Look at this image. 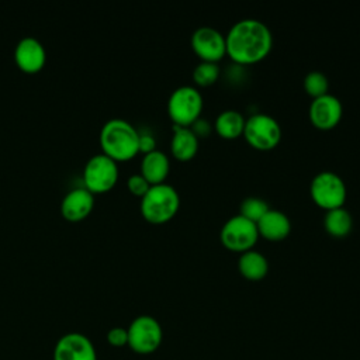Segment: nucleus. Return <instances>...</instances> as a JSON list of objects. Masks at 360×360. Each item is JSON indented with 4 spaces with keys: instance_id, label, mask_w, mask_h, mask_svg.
<instances>
[{
    "instance_id": "1",
    "label": "nucleus",
    "mask_w": 360,
    "mask_h": 360,
    "mask_svg": "<svg viewBox=\"0 0 360 360\" xmlns=\"http://www.w3.org/2000/svg\"><path fill=\"white\" fill-rule=\"evenodd\" d=\"M226 53L239 65L262 60L271 49L273 37L269 27L256 18L236 21L225 35Z\"/></svg>"
},
{
    "instance_id": "2",
    "label": "nucleus",
    "mask_w": 360,
    "mask_h": 360,
    "mask_svg": "<svg viewBox=\"0 0 360 360\" xmlns=\"http://www.w3.org/2000/svg\"><path fill=\"white\" fill-rule=\"evenodd\" d=\"M139 132L138 129L122 118H112L104 122L100 131L101 153L107 155L115 162H125L132 159L138 152Z\"/></svg>"
},
{
    "instance_id": "3",
    "label": "nucleus",
    "mask_w": 360,
    "mask_h": 360,
    "mask_svg": "<svg viewBox=\"0 0 360 360\" xmlns=\"http://www.w3.org/2000/svg\"><path fill=\"white\" fill-rule=\"evenodd\" d=\"M180 205L177 190L167 183L152 184L141 197V214L152 224H163L172 219Z\"/></svg>"
},
{
    "instance_id": "4",
    "label": "nucleus",
    "mask_w": 360,
    "mask_h": 360,
    "mask_svg": "<svg viewBox=\"0 0 360 360\" xmlns=\"http://www.w3.org/2000/svg\"><path fill=\"white\" fill-rule=\"evenodd\" d=\"M202 110V96L194 86H180L174 89L167 100V112L174 125L190 127L200 118Z\"/></svg>"
},
{
    "instance_id": "5",
    "label": "nucleus",
    "mask_w": 360,
    "mask_h": 360,
    "mask_svg": "<svg viewBox=\"0 0 360 360\" xmlns=\"http://www.w3.org/2000/svg\"><path fill=\"white\" fill-rule=\"evenodd\" d=\"M309 193L314 202L328 211L343 207L346 200V184L335 172L322 170L311 180Z\"/></svg>"
},
{
    "instance_id": "6",
    "label": "nucleus",
    "mask_w": 360,
    "mask_h": 360,
    "mask_svg": "<svg viewBox=\"0 0 360 360\" xmlns=\"http://www.w3.org/2000/svg\"><path fill=\"white\" fill-rule=\"evenodd\" d=\"M117 180H118L117 162L104 153H97L91 156L83 167L84 187L93 194L110 191L115 186Z\"/></svg>"
},
{
    "instance_id": "7",
    "label": "nucleus",
    "mask_w": 360,
    "mask_h": 360,
    "mask_svg": "<svg viewBox=\"0 0 360 360\" xmlns=\"http://www.w3.org/2000/svg\"><path fill=\"white\" fill-rule=\"evenodd\" d=\"M243 135L250 146L260 150H269L280 142L281 127L270 114L256 112L246 118Z\"/></svg>"
},
{
    "instance_id": "8",
    "label": "nucleus",
    "mask_w": 360,
    "mask_h": 360,
    "mask_svg": "<svg viewBox=\"0 0 360 360\" xmlns=\"http://www.w3.org/2000/svg\"><path fill=\"white\" fill-rule=\"evenodd\" d=\"M128 346L138 354L153 353L162 343L160 323L150 315H139L127 328Z\"/></svg>"
},
{
    "instance_id": "9",
    "label": "nucleus",
    "mask_w": 360,
    "mask_h": 360,
    "mask_svg": "<svg viewBox=\"0 0 360 360\" xmlns=\"http://www.w3.org/2000/svg\"><path fill=\"white\" fill-rule=\"evenodd\" d=\"M219 238L225 248L242 253L252 249L253 245L257 242V225L246 217L236 214L225 221L221 228Z\"/></svg>"
},
{
    "instance_id": "10",
    "label": "nucleus",
    "mask_w": 360,
    "mask_h": 360,
    "mask_svg": "<svg viewBox=\"0 0 360 360\" xmlns=\"http://www.w3.org/2000/svg\"><path fill=\"white\" fill-rule=\"evenodd\" d=\"M191 48L201 60L217 63L226 53L225 35L212 27H200L191 34Z\"/></svg>"
},
{
    "instance_id": "11",
    "label": "nucleus",
    "mask_w": 360,
    "mask_h": 360,
    "mask_svg": "<svg viewBox=\"0 0 360 360\" xmlns=\"http://www.w3.org/2000/svg\"><path fill=\"white\" fill-rule=\"evenodd\" d=\"M52 360H97V353L91 339L84 333L68 332L58 339Z\"/></svg>"
},
{
    "instance_id": "12",
    "label": "nucleus",
    "mask_w": 360,
    "mask_h": 360,
    "mask_svg": "<svg viewBox=\"0 0 360 360\" xmlns=\"http://www.w3.org/2000/svg\"><path fill=\"white\" fill-rule=\"evenodd\" d=\"M14 62L24 73H38L46 63L45 46L34 37H24L14 48Z\"/></svg>"
},
{
    "instance_id": "13",
    "label": "nucleus",
    "mask_w": 360,
    "mask_h": 360,
    "mask_svg": "<svg viewBox=\"0 0 360 360\" xmlns=\"http://www.w3.org/2000/svg\"><path fill=\"white\" fill-rule=\"evenodd\" d=\"M342 112L340 100L330 93L315 97L309 104V120L319 129L333 128L340 121Z\"/></svg>"
},
{
    "instance_id": "14",
    "label": "nucleus",
    "mask_w": 360,
    "mask_h": 360,
    "mask_svg": "<svg viewBox=\"0 0 360 360\" xmlns=\"http://www.w3.org/2000/svg\"><path fill=\"white\" fill-rule=\"evenodd\" d=\"M94 208V194L86 187L72 188L60 202V214L66 221L77 222L87 218Z\"/></svg>"
},
{
    "instance_id": "15",
    "label": "nucleus",
    "mask_w": 360,
    "mask_h": 360,
    "mask_svg": "<svg viewBox=\"0 0 360 360\" xmlns=\"http://www.w3.org/2000/svg\"><path fill=\"white\" fill-rule=\"evenodd\" d=\"M259 235L264 236L270 240H280L284 239L291 229V222L288 217L280 211L269 208L263 217L256 222Z\"/></svg>"
},
{
    "instance_id": "16",
    "label": "nucleus",
    "mask_w": 360,
    "mask_h": 360,
    "mask_svg": "<svg viewBox=\"0 0 360 360\" xmlns=\"http://www.w3.org/2000/svg\"><path fill=\"white\" fill-rule=\"evenodd\" d=\"M170 170V162L165 152L155 149L149 153H145L141 160V174L148 180V183L159 184L165 183Z\"/></svg>"
},
{
    "instance_id": "17",
    "label": "nucleus",
    "mask_w": 360,
    "mask_h": 360,
    "mask_svg": "<svg viewBox=\"0 0 360 360\" xmlns=\"http://www.w3.org/2000/svg\"><path fill=\"white\" fill-rule=\"evenodd\" d=\"M170 149L176 159L190 160L198 150V136L191 131L190 127L173 125Z\"/></svg>"
},
{
    "instance_id": "18",
    "label": "nucleus",
    "mask_w": 360,
    "mask_h": 360,
    "mask_svg": "<svg viewBox=\"0 0 360 360\" xmlns=\"http://www.w3.org/2000/svg\"><path fill=\"white\" fill-rule=\"evenodd\" d=\"M238 269L246 278L260 280L269 271V262L262 252L249 249L240 253L238 259Z\"/></svg>"
},
{
    "instance_id": "19",
    "label": "nucleus",
    "mask_w": 360,
    "mask_h": 360,
    "mask_svg": "<svg viewBox=\"0 0 360 360\" xmlns=\"http://www.w3.org/2000/svg\"><path fill=\"white\" fill-rule=\"evenodd\" d=\"M245 121L246 120L242 112L236 110H224L217 115L214 128L222 138L233 139L243 134Z\"/></svg>"
},
{
    "instance_id": "20",
    "label": "nucleus",
    "mask_w": 360,
    "mask_h": 360,
    "mask_svg": "<svg viewBox=\"0 0 360 360\" xmlns=\"http://www.w3.org/2000/svg\"><path fill=\"white\" fill-rule=\"evenodd\" d=\"M323 225L329 235L342 238L350 232L353 219L350 212L345 207H338L326 211L323 217Z\"/></svg>"
},
{
    "instance_id": "21",
    "label": "nucleus",
    "mask_w": 360,
    "mask_h": 360,
    "mask_svg": "<svg viewBox=\"0 0 360 360\" xmlns=\"http://www.w3.org/2000/svg\"><path fill=\"white\" fill-rule=\"evenodd\" d=\"M269 208H270L269 204L263 198L252 195L242 200L239 207V214L253 222H257Z\"/></svg>"
},
{
    "instance_id": "22",
    "label": "nucleus",
    "mask_w": 360,
    "mask_h": 360,
    "mask_svg": "<svg viewBox=\"0 0 360 360\" xmlns=\"http://www.w3.org/2000/svg\"><path fill=\"white\" fill-rule=\"evenodd\" d=\"M304 89L314 98L323 96L328 93V89H329L328 77L319 70L308 72L304 77Z\"/></svg>"
},
{
    "instance_id": "23",
    "label": "nucleus",
    "mask_w": 360,
    "mask_h": 360,
    "mask_svg": "<svg viewBox=\"0 0 360 360\" xmlns=\"http://www.w3.org/2000/svg\"><path fill=\"white\" fill-rule=\"evenodd\" d=\"M219 76V66L214 62L201 60L193 70V80L198 86H210L217 82Z\"/></svg>"
},
{
    "instance_id": "24",
    "label": "nucleus",
    "mask_w": 360,
    "mask_h": 360,
    "mask_svg": "<svg viewBox=\"0 0 360 360\" xmlns=\"http://www.w3.org/2000/svg\"><path fill=\"white\" fill-rule=\"evenodd\" d=\"M127 186H128V190L134 194V195H138V197H143V194L149 190L150 184L148 183V180L141 174V173H135V174H131L127 180Z\"/></svg>"
},
{
    "instance_id": "25",
    "label": "nucleus",
    "mask_w": 360,
    "mask_h": 360,
    "mask_svg": "<svg viewBox=\"0 0 360 360\" xmlns=\"http://www.w3.org/2000/svg\"><path fill=\"white\" fill-rule=\"evenodd\" d=\"M107 343L110 346H112V347L128 346V332H127V328H121V326L111 328L107 332Z\"/></svg>"
},
{
    "instance_id": "26",
    "label": "nucleus",
    "mask_w": 360,
    "mask_h": 360,
    "mask_svg": "<svg viewBox=\"0 0 360 360\" xmlns=\"http://www.w3.org/2000/svg\"><path fill=\"white\" fill-rule=\"evenodd\" d=\"M138 148H139V152H143V155L149 153L156 149V141L150 134H139Z\"/></svg>"
},
{
    "instance_id": "27",
    "label": "nucleus",
    "mask_w": 360,
    "mask_h": 360,
    "mask_svg": "<svg viewBox=\"0 0 360 360\" xmlns=\"http://www.w3.org/2000/svg\"><path fill=\"white\" fill-rule=\"evenodd\" d=\"M191 131L197 135V136H207L211 132V124L204 120V118H197L191 125H190Z\"/></svg>"
}]
</instances>
